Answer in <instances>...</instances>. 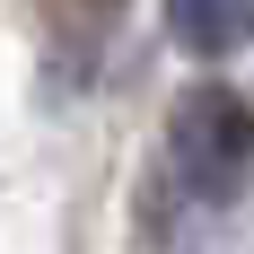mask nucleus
I'll use <instances>...</instances> for the list:
<instances>
[{
  "label": "nucleus",
  "mask_w": 254,
  "mask_h": 254,
  "mask_svg": "<svg viewBox=\"0 0 254 254\" xmlns=\"http://www.w3.org/2000/svg\"><path fill=\"white\" fill-rule=\"evenodd\" d=\"M167 158H176L193 202H237L254 184V105L219 79L184 88L176 114H167Z\"/></svg>",
  "instance_id": "obj_1"
},
{
  "label": "nucleus",
  "mask_w": 254,
  "mask_h": 254,
  "mask_svg": "<svg viewBox=\"0 0 254 254\" xmlns=\"http://www.w3.org/2000/svg\"><path fill=\"white\" fill-rule=\"evenodd\" d=\"M167 35L193 62H228L254 44V0H167Z\"/></svg>",
  "instance_id": "obj_2"
}]
</instances>
